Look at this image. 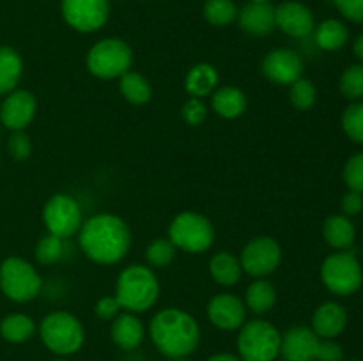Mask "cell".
<instances>
[{
	"label": "cell",
	"mask_w": 363,
	"mask_h": 361,
	"mask_svg": "<svg viewBox=\"0 0 363 361\" xmlns=\"http://www.w3.org/2000/svg\"><path fill=\"white\" fill-rule=\"evenodd\" d=\"M82 251L96 264H117L131 248V232L123 218L110 212L91 216L78 232Z\"/></svg>",
	"instance_id": "6da1fadb"
},
{
	"label": "cell",
	"mask_w": 363,
	"mask_h": 361,
	"mask_svg": "<svg viewBox=\"0 0 363 361\" xmlns=\"http://www.w3.org/2000/svg\"><path fill=\"white\" fill-rule=\"evenodd\" d=\"M149 335L162 354L184 357L194 353L201 340L197 321L179 308H165L152 317Z\"/></svg>",
	"instance_id": "7a4b0ae2"
},
{
	"label": "cell",
	"mask_w": 363,
	"mask_h": 361,
	"mask_svg": "<svg viewBox=\"0 0 363 361\" xmlns=\"http://www.w3.org/2000/svg\"><path fill=\"white\" fill-rule=\"evenodd\" d=\"M160 296V283L149 265L131 264L117 276L116 297L124 310L140 314L149 310Z\"/></svg>",
	"instance_id": "3957f363"
},
{
	"label": "cell",
	"mask_w": 363,
	"mask_h": 361,
	"mask_svg": "<svg viewBox=\"0 0 363 361\" xmlns=\"http://www.w3.org/2000/svg\"><path fill=\"white\" fill-rule=\"evenodd\" d=\"M39 335L46 349L59 356H69L82 349L85 331L82 322L67 311H52L39 326Z\"/></svg>",
	"instance_id": "277c9868"
},
{
	"label": "cell",
	"mask_w": 363,
	"mask_h": 361,
	"mask_svg": "<svg viewBox=\"0 0 363 361\" xmlns=\"http://www.w3.org/2000/svg\"><path fill=\"white\" fill-rule=\"evenodd\" d=\"M279 329L268 321L255 319L241 326L238 336V350L241 361H275L280 354Z\"/></svg>",
	"instance_id": "5b68a950"
},
{
	"label": "cell",
	"mask_w": 363,
	"mask_h": 361,
	"mask_svg": "<svg viewBox=\"0 0 363 361\" xmlns=\"http://www.w3.org/2000/svg\"><path fill=\"white\" fill-rule=\"evenodd\" d=\"M133 64V52L123 39L110 38L96 42L87 53V69L101 80H113L128 73Z\"/></svg>",
	"instance_id": "8992f818"
},
{
	"label": "cell",
	"mask_w": 363,
	"mask_h": 361,
	"mask_svg": "<svg viewBox=\"0 0 363 361\" xmlns=\"http://www.w3.org/2000/svg\"><path fill=\"white\" fill-rule=\"evenodd\" d=\"M169 239L186 253H204L215 241V229L206 216L199 212H181L169 227Z\"/></svg>",
	"instance_id": "52a82bcc"
},
{
	"label": "cell",
	"mask_w": 363,
	"mask_h": 361,
	"mask_svg": "<svg viewBox=\"0 0 363 361\" xmlns=\"http://www.w3.org/2000/svg\"><path fill=\"white\" fill-rule=\"evenodd\" d=\"M41 276L34 265L20 257H9L0 264V289L16 303H27L41 292Z\"/></svg>",
	"instance_id": "ba28073f"
},
{
	"label": "cell",
	"mask_w": 363,
	"mask_h": 361,
	"mask_svg": "<svg viewBox=\"0 0 363 361\" xmlns=\"http://www.w3.org/2000/svg\"><path fill=\"white\" fill-rule=\"evenodd\" d=\"M321 280L326 289L335 296H351L363 283L360 262L351 251H337L323 262Z\"/></svg>",
	"instance_id": "9c48e42d"
},
{
	"label": "cell",
	"mask_w": 363,
	"mask_h": 361,
	"mask_svg": "<svg viewBox=\"0 0 363 361\" xmlns=\"http://www.w3.org/2000/svg\"><path fill=\"white\" fill-rule=\"evenodd\" d=\"M43 222L52 236L60 239H69L80 232L84 216L80 204L66 193H57L43 207Z\"/></svg>",
	"instance_id": "30bf717a"
},
{
	"label": "cell",
	"mask_w": 363,
	"mask_h": 361,
	"mask_svg": "<svg viewBox=\"0 0 363 361\" xmlns=\"http://www.w3.org/2000/svg\"><path fill=\"white\" fill-rule=\"evenodd\" d=\"M282 260V248L273 237H255L241 251V269L254 278L272 275Z\"/></svg>",
	"instance_id": "8fae6325"
},
{
	"label": "cell",
	"mask_w": 363,
	"mask_h": 361,
	"mask_svg": "<svg viewBox=\"0 0 363 361\" xmlns=\"http://www.w3.org/2000/svg\"><path fill=\"white\" fill-rule=\"evenodd\" d=\"M62 18L71 28L78 32L99 30L110 14L108 0H62Z\"/></svg>",
	"instance_id": "7c38bea8"
},
{
	"label": "cell",
	"mask_w": 363,
	"mask_h": 361,
	"mask_svg": "<svg viewBox=\"0 0 363 361\" xmlns=\"http://www.w3.org/2000/svg\"><path fill=\"white\" fill-rule=\"evenodd\" d=\"M262 74L277 85H291L303 76V60L294 50H272L262 59Z\"/></svg>",
	"instance_id": "4fadbf2b"
},
{
	"label": "cell",
	"mask_w": 363,
	"mask_h": 361,
	"mask_svg": "<svg viewBox=\"0 0 363 361\" xmlns=\"http://www.w3.org/2000/svg\"><path fill=\"white\" fill-rule=\"evenodd\" d=\"M38 101L30 91H16L6 96L0 105V120L11 131H23L34 120Z\"/></svg>",
	"instance_id": "5bb4252c"
},
{
	"label": "cell",
	"mask_w": 363,
	"mask_h": 361,
	"mask_svg": "<svg viewBox=\"0 0 363 361\" xmlns=\"http://www.w3.org/2000/svg\"><path fill=\"white\" fill-rule=\"evenodd\" d=\"M275 25L291 38H305L314 30L315 20L305 4L287 0L275 7Z\"/></svg>",
	"instance_id": "9a60e30c"
},
{
	"label": "cell",
	"mask_w": 363,
	"mask_h": 361,
	"mask_svg": "<svg viewBox=\"0 0 363 361\" xmlns=\"http://www.w3.org/2000/svg\"><path fill=\"white\" fill-rule=\"evenodd\" d=\"M208 317L216 328L233 331L247 321V306L234 294H216L208 304Z\"/></svg>",
	"instance_id": "2e32d148"
},
{
	"label": "cell",
	"mask_w": 363,
	"mask_h": 361,
	"mask_svg": "<svg viewBox=\"0 0 363 361\" xmlns=\"http://www.w3.org/2000/svg\"><path fill=\"white\" fill-rule=\"evenodd\" d=\"M319 340L311 328L296 326L282 336L280 354L286 361H315Z\"/></svg>",
	"instance_id": "e0dca14e"
},
{
	"label": "cell",
	"mask_w": 363,
	"mask_h": 361,
	"mask_svg": "<svg viewBox=\"0 0 363 361\" xmlns=\"http://www.w3.org/2000/svg\"><path fill=\"white\" fill-rule=\"evenodd\" d=\"M240 27L254 38H264L275 30V7L269 2H248L238 13Z\"/></svg>",
	"instance_id": "ac0fdd59"
},
{
	"label": "cell",
	"mask_w": 363,
	"mask_h": 361,
	"mask_svg": "<svg viewBox=\"0 0 363 361\" xmlns=\"http://www.w3.org/2000/svg\"><path fill=\"white\" fill-rule=\"evenodd\" d=\"M347 314L342 304L328 301L318 306L312 317V331L319 338H335L346 329Z\"/></svg>",
	"instance_id": "d6986e66"
},
{
	"label": "cell",
	"mask_w": 363,
	"mask_h": 361,
	"mask_svg": "<svg viewBox=\"0 0 363 361\" xmlns=\"http://www.w3.org/2000/svg\"><path fill=\"white\" fill-rule=\"evenodd\" d=\"M113 343L124 350H133L144 340V326L140 319L135 317L133 314H119L112 321V329H110Z\"/></svg>",
	"instance_id": "ffe728a7"
},
{
	"label": "cell",
	"mask_w": 363,
	"mask_h": 361,
	"mask_svg": "<svg viewBox=\"0 0 363 361\" xmlns=\"http://www.w3.org/2000/svg\"><path fill=\"white\" fill-rule=\"evenodd\" d=\"M247 105L248 101L245 92L233 85L218 88L211 96V108L215 110L216 115L223 117V119H236V117L243 115Z\"/></svg>",
	"instance_id": "44dd1931"
},
{
	"label": "cell",
	"mask_w": 363,
	"mask_h": 361,
	"mask_svg": "<svg viewBox=\"0 0 363 361\" xmlns=\"http://www.w3.org/2000/svg\"><path fill=\"white\" fill-rule=\"evenodd\" d=\"M218 85V71L208 62L195 64L186 74L184 80V88L191 98H206L213 94Z\"/></svg>",
	"instance_id": "7402d4cb"
},
{
	"label": "cell",
	"mask_w": 363,
	"mask_h": 361,
	"mask_svg": "<svg viewBox=\"0 0 363 361\" xmlns=\"http://www.w3.org/2000/svg\"><path fill=\"white\" fill-rule=\"evenodd\" d=\"M23 73V60L11 46H0V96L16 88Z\"/></svg>",
	"instance_id": "603a6c76"
},
{
	"label": "cell",
	"mask_w": 363,
	"mask_h": 361,
	"mask_svg": "<svg viewBox=\"0 0 363 361\" xmlns=\"http://www.w3.org/2000/svg\"><path fill=\"white\" fill-rule=\"evenodd\" d=\"M354 225L344 214L330 216L323 225V237L335 250H347L354 241Z\"/></svg>",
	"instance_id": "cb8c5ba5"
},
{
	"label": "cell",
	"mask_w": 363,
	"mask_h": 361,
	"mask_svg": "<svg viewBox=\"0 0 363 361\" xmlns=\"http://www.w3.org/2000/svg\"><path fill=\"white\" fill-rule=\"evenodd\" d=\"M241 262L229 251H220L209 262V273L218 285H236L241 278Z\"/></svg>",
	"instance_id": "d4e9b609"
},
{
	"label": "cell",
	"mask_w": 363,
	"mask_h": 361,
	"mask_svg": "<svg viewBox=\"0 0 363 361\" xmlns=\"http://www.w3.org/2000/svg\"><path fill=\"white\" fill-rule=\"evenodd\" d=\"M119 92L131 105H145L151 101L152 88L147 78L137 71H128L119 78Z\"/></svg>",
	"instance_id": "484cf974"
},
{
	"label": "cell",
	"mask_w": 363,
	"mask_h": 361,
	"mask_svg": "<svg viewBox=\"0 0 363 361\" xmlns=\"http://www.w3.org/2000/svg\"><path fill=\"white\" fill-rule=\"evenodd\" d=\"M277 290L268 280H255L248 285L245 296V306L257 315H264L275 306Z\"/></svg>",
	"instance_id": "4316f807"
},
{
	"label": "cell",
	"mask_w": 363,
	"mask_h": 361,
	"mask_svg": "<svg viewBox=\"0 0 363 361\" xmlns=\"http://www.w3.org/2000/svg\"><path fill=\"white\" fill-rule=\"evenodd\" d=\"M350 39V30L340 20H325L315 28V42L321 50L337 52Z\"/></svg>",
	"instance_id": "83f0119b"
},
{
	"label": "cell",
	"mask_w": 363,
	"mask_h": 361,
	"mask_svg": "<svg viewBox=\"0 0 363 361\" xmlns=\"http://www.w3.org/2000/svg\"><path fill=\"white\" fill-rule=\"evenodd\" d=\"M34 333L35 322L25 314L7 315V317L0 322V335L4 336V340H7V342L11 343L27 342Z\"/></svg>",
	"instance_id": "f1b7e54d"
},
{
	"label": "cell",
	"mask_w": 363,
	"mask_h": 361,
	"mask_svg": "<svg viewBox=\"0 0 363 361\" xmlns=\"http://www.w3.org/2000/svg\"><path fill=\"white\" fill-rule=\"evenodd\" d=\"M204 18L215 27H227L238 18V7L233 0H206Z\"/></svg>",
	"instance_id": "f546056e"
},
{
	"label": "cell",
	"mask_w": 363,
	"mask_h": 361,
	"mask_svg": "<svg viewBox=\"0 0 363 361\" xmlns=\"http://www.w3.org/2000/svg\"><path fill=\"white\" fill-rule=\"evenodd\" d=\"M176 250L172 241L167 239V237H160V239H155L145 250V260H147V265L151 269H162L167 268L174 262L176 258Z\"/></svg>",
	"instance_id": "4dcf8cb0"
},
{
	"label": "cell",
	"mask_w": 363,
	"mask_h": 361,
	"mask_svg": "<svg viewBox=\"0 0 363 361\" xmlns=\"http://www.w3.org/2000/svg\"><path fill=\"white\" fill-rule=\"evenodd\" d=\"M318 99V91L308 78L301 76L294 84L289 85V101L296 110H311Z\"/></svg>",
	"instance_id": "1f68e13d"
},
{
	"label": "cell",
	"mask_w": 363,
	"mask_h": 361,
	"mask_svg": "<svg viewBox=\"0 0 363 361\" xmlns=\"http://www.w3.org/2000/svg\"><path fill=\"white\" fill-rule=\"evenodd\" d=\"M340 92L351 101H360L363 98V64H353L342 73L339 81Z\"/></svg>",
	"instance_id": "d6a6232c"
},
{
	"label": "cell",
	"mask_w": 363,
	"mask_h": 361,
	"mask_svg": "<svg viewBox=\"0 0 363 361\" xmlns=\"http://www.w3.org/2000/svg\"><path fill=\"white\" fill-rule=\"evenodd\" d=\"M64 255V239L46 234L35 244V260L43 265H52L59 262Z\"/></svg>",
	"instance_id": "836d02e7"
},
{
	"label": "cell",
	"mask_w": 363,
	"mask_h": 361,
	"mask_svg": "<svg viewBox=\"0 0 363 361\" xmlns=\"http://www.w3.org/2000/svg\"><path fill=\"white\" fill-rule=\"evenodd\" d=\"M342 130L357 144H363V101H354L342 113Z\"/></svg>",
	"instance_id": "e575fe53"
},
{
	"label": "cell",
	"mask_w": 363,
	"mask_h": 361,
	"mask_svg": "<svg viewBox=\"0 0 363 361\" xmlns=\"http://www.w3.org/2000/svg\"><path fill=\"white\" fill-rule=\"evenodd\" d=\"M344 180L347 188L363 193V152L351 156L344 166Z\"/></svg>",
	"instance_id": "d590c367"
},
{
	"label": "cell",
	"mask_w": 363,
	"mask_h": 361,
	"mask_svg": "<svg viewBox=\"0 0 363 361\" xmlns=\"http://www.w3.org/2000/svg\"><path fill=\"white\" fill-rule=\"evenodd\" d=\"M181 117L190 126H201L208 117V106L201 98H190L181 108Z\"/></svg>",
	"instance_id": "8d00e7d4"
},
{
	"label": "cell",
	"mask_w": 363,
	"mask_h": 361,
	"mask_svg": "<svg viewBox=\"0 0 363 361\" xmlns=\"http://www.w3.org/2000/svg\"><path fill=\"white\" fill-rule=\"evenodd\" d=\"M7 147H9L11 156L16 161H25L32 154V142L25 131H13L9 142H7Z\"/></svg>",
	"instance_id": "74e56055"
},
{
	"label": "cell",
	"mask_w": 363,
	"mask_h": 361,
	"mask_svg": "<svg viewBox=\"0 0 363 361\" xmlns=\"http://www.w3.org/2000/svg\"><path fill=\"white\" fill-rule=\"evenodd\" d=\"M344 350L342 347L333 338H323L319 340L318 353H315V361H342Z\"/></svg>",
	"instance_id": "f35d334b"
},
{
	"label": "cell",
	"mask_w": 363,
	"mask_h": 361,
	"mask_svg": "<svg viewBox=\"0 0 363 361\" xmlns=\"http://www.w3.org/2000/svg\"><path fill=\"white\" fill-rule=\"evenodd\" d=\"M121 303L116 296H105L96 303L94 311L101 321H113L121 314Z\"/></svg>",
	"instance_id": "ab89813d"
},
{
	"label": "cell",
	"mask_w": 363,
	"mask_h": 361,
	"mask_svg": "<svg viewBox=\"0 0 363 361\" xmlns=\"http://www.w3.org/2000/svg\"><path fill=\"white\" fill-rule=\"evenodd\" d=\"M344 18L354 23H363V0H333Z\"/></svg>",
	"instance_id": "60d3db41"
},
{
	"label": "cell",
	"mask_w": 363,
	"mask_h": 361,
	"mask_svg": "<svg viewBox=\"0 0 363 361\" xmlns=\"http://www.w3.org/2000/svg\"><path fill=\"white\" fill-rule=\"evenodd\" d=\"M340 207H342L344 216H347V218H350V216L360 214L363 209V193H360V191L350 190L342 197Z\"/></svg>",
	"instance_id": "b9f144b4"
},
{
	"label": "cell",
	"mask_w": 363,
	"mask_h": 361,
	"mask_svg": "<svg viewBox=\"0 0 363 361\" xmlns=\"http://www.w3.org/2000/svg\"><path fill=\"white\" fill-rule=\"evenodd\" d=\"M353 52H354V55L358 57V59L362 60L363 62V32L360 35H358L357 39H354V42H353Z\"/></svg>",
	"instance_id": "7bdbcfd3"
},
{
	"label": "cell",
	"mask_w": 363,
	"mask_h": 361,
	"mask_svg": "<svg viewBox=\"0 0 363 361\" xmlns=\"http://www.w3.org/2000/svg\"><path fill=\"white\" fill-rule=\"evenodd\" d=\"M208 361H241V360L238 356H234V354L223 353V354H215V356L209 357Z\"/></svg>",
	"instance_id": "ee69618b"
},
{
	"label": "cell",
	"mask_w": 363,
	"mask_h": 361,
	"mask_svg": "<svg viewBox=\"0 0 363 361\" xmlns=\"http://www.w3.org/2000/svg\"><path fill=\"white\" fill-rule=\"evenodd\" d=\"M172 361H188V360H183V357H174Z\"/></svg>",
	"instance_id": "f6af8a7d"
},
{
	"label": "cell",
	"mask_w": 363,
	"mask_h": 361,
	"mask_svg": "<svg viewBox=\"0 0 363 361\" xmlns=\"http://www.w3.org/2000/svg\"><path fill=\"white\" fill-rule=\"evenodd\" d=\"M250 2H269V0H250Z\"/></svg>",
	"instance_id": "bcb514c9"
},
{
	"label": "cell",
	"mask_w": 363,
	"mask_h": 361,
	"mask_svg": "<svg viewBox=\"0 0 363 361\" xmlns=\"http://www.w3.org/2000/svg\"><path fill=\"white\" fill-rule=\"evenodd\" d=\"M350 361H360V360H350Z\"/></svg>",
	"instance_id": "7dc6e473"
},
{
	"label": "cell",
	"mask_w": 363,
	"mask_h": 361,
	"mask_svg": "<svg viewBox=\"0 0 363 361\" xmlns=\"http://www.w3.org/2000/svg\"><path fill=\"white\" fill-rule=\"evenodd\" d=\"M55 361H66V360H55Z\"/></svg>",
	"instance_id": "c3c4849f"
}]
</instances>
